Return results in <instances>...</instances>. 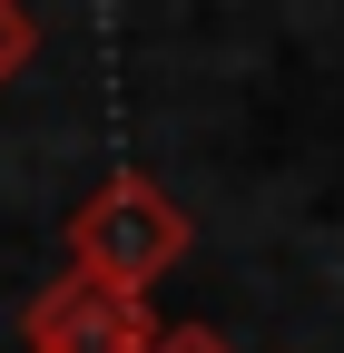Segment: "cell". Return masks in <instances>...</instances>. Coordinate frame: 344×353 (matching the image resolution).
I'll return each mask as SVG.
<instances>
[{
    "label": "cell",
    "mask_w": 344,
    "mask_h": 353,
    "mask_svg": "<svg viewBox=\"0 0 344 353\" xmlns=\"http://www.w3.org/2000/svg\"><path fill=\"white\" fill-rule=\"evenodd\" d=\"M148 353H236V343H217L207 324H157V343Z\"/></svg>",
    "instance_id": "obj_4"
},
{
    "label": "cell",
    "mask_w": 344,
    "mask_h": 353,
    "mask_svg": "<svg viewBox=\"0 0 344 353\" xmlns=\"http://www.w3.org/2000/svg\"><path fill=\"white\" fill-rule=\"evenodd\" d=\"M20 343L30 353H148L157 343V314H148V294H108L89 275H59L50 294L30 304Z\"/></svg>",
    "instance_id": "obj_2"
},
{
    "label": "cell",
    "mask_w": 344,
    "mask_h": 353,
    "mask_svg": "<svg viewBox=\"0 0 344 353\" xmlns=\"http://www.w3.org/2000/svg\"><path fill=\"white\" fill-rule=\"evenodd\" d=\"M187 245H197L187 206L167 196L157 176H138V167L99 176V187L79 196V216H69V275H89L108 294H148L167 265H187Z\"/></svg>",
    "instance_id": "obj_1"
},
{
    "label": "cell",
    "mask_w": 344,
    "mask_h": 353,
    "mask_svg": "<svg viewBox=\"0 0 344 353\" xmlns=\"http://www.w3.org/2000/svg\"><path fill=\"white\" fill-rule=\"evenodd\" d=\"M30 50H39V20L20 10V0H0V88L30 69Z\"/></svg>",
    "instance_id": "obj_3"
}]
</instances>
